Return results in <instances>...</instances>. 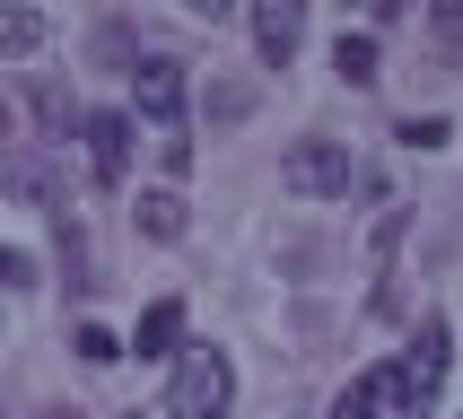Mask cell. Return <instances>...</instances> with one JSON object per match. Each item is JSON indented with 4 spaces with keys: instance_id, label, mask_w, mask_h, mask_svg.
Wrapping results in <instances>:
<instances>
[{
    "instance_id": "obj_14",
    "label": "cell",
    "mask_w": 463,
    "mask_h": 419,
    "mask_svg": "<svg viewBox=\"0 0 463 419\" xmlns=\"http://www.w3.org/2000/svg\"><path fill=\"white\" fill-rule=\"evenodd\" d=\"M71 349H79L88 367H114V358H123V340L105 332V323H79V332H71Z\"/></svg>"
},
{
    "instance_id": "obj_11",
    "label": "cell",
    "mask_w": 463,
    "mask_h": 419,
    "mask_svg": "<svg viewBox=\"0 0 463 419\" xmlns=\"http://www.w3.org/2000/svg\"><path fill=\"white\" fill-rule=\"evenodd\" d=\"M140 236H157V245L184 236V201H175V192H140Z\"/></svg>"
},
{
    "instance_id": "obj_17",
    "label": "cell",
    "mask_w": 463,
    "mask_h": 419,
    "mask_svg": "<svg viewBox=\"0 0 463 419\" xmlns=\"http://www.w3.org/2000/svg\"><path fill=\"white\" fill-rule=\"evenodd\" d=\"M26 280H35V262H26L18 245H0V288H26Z\"/></svg>"
},
{
    "instance_id": "obj_12",
    "label": "cell",
    "mask_w": 463,
    "mask_h": 419,
    "mask_svg": "<svg viewBox=\"0 0 463 419\" xmlns=\"http://www.w3.org/2000/svg\"><path fill=\"white\" fill-rule=\"evenodd\" d=\"M35 114H44V131H52V140H71V131H79V105L61 97L52 79H35Z\"/></svg>"
},
{
    "instance_id": "obj_7",
    "label": "cell",
    "mask_w": 463,
    "mask_h": 419,
    "mask_svg": "<svg viewBox=\"0 0 463 419\" xmlns=\"http://www.w3.org/2000/svg\"><path fill=\"white\" fill-rule=\"evenodd\" d=\"M254 44H262V61H288V52L307 44V9H298V0H262L254 9Z\"/></svg>"
},
{
    "instance_id": "obj_3",
    "label": "cell",
    "mask_w": 463,
    "mask_h": 419,
    "mask_svg": "<svg viewBox=\"0 0 463 419\" xmlns=\"http://www.w3.org/2000/svg\"><path fill=\"white\" fill-rule=\"evenodd\" d=\"M280 183L298 192V201H341V192L359 183V166H350L341 140H298V149L280 157Z\"/></svg>"
},
{
    "instance_id": "obj_4",
    "label": "cell",
    "mask_w": 463,
    "mask_h": 419,
    "mask_svg": "<svg viewBox=\"0 0 463 419\" xmlns=\"http://www.w3.org/2000/svg\"><path fill=\"white\" fill-rule=\"evenodd\" d=\"M184 97H193V79H184V61H175V52H149V61L131 70V123L175 131V123H184Z\"/></svg>"
},
{
    "instance_id": "obj_8",
    "label": "cell",
    "mask_w": 463,
    "mask_h": 419,
    "mask_svg": "<svg viewBox=\"0 0 463 419\" xmlns=\"http://www.w3.org/2000/svg\"><path fill=\"white\" fill-rule=\"evenodd\" d=\"M131 349H140V358H175V349H184V306H175V297L140 306V332H131Z\"/></svg>"
},
{
    "instance_id": "obj_5",
    "label": "cell",
    "mask_w": 463,
    "mask_h": 419,
    "mask_svg": "<svg viewBox=\"0 0 463 419\" xmlns=\"http://www.w3.org/2000/svg\"><path fill=\"white\" fill-rule=\"evenodd\" d=\"M79 140H88L97 183H123L131 175V114H79Z\"/></svg>"
},
{
    "instance_id": "obj_16",
    "label": "cell",
    "mask_w": 463,
    "mask_h": 419,
    "mask_svg": "<svg viewBox=\"0 0 463 419\" xmlns=\"http://www.w3.org/2000/svg\"><path fill=\"white\" fill-rule=\"evenodd\" d=\"M393 140H411V149H446V114H411Z\"/></svg>"
},
{
    "instance_id": "obj_19",
    "label": "cell",
    "mask_w": 463,
    "mask_h": 419,
    "mask_svg": "<svg viewBox=\"0 0 463 419\" xmlns=\"http://www.w3.org/2000/svg\"><path fill=\"white\" fill-rule=\"evenodd\" d=\"M131 419H140V411H131Z\"/></svg>"
},
{
    "instance_id": "obj_15",
    "label": "cell",
    "mask_w": 463,
    "mask_h": 419,
    "mask_svg": "<svg viewBox=\"0 0 463 419\" xmlns=\"http://www.w3.org/2000/svg\"><path fill=\"white\" fill-rule=\"evenodd\" d=\"M254 114V88H210V123H245Z\"/></svg>"
},
{
    "instance_id": "obj_10",
    "label": "cell",
    "mask_w": 463,
    "mask_h": 419,
    "mask_svg": "<svg viewBox=\"0 0 463 419\" xmlns=\"http://www.w3.org/2000/svg\"><path fill=\"white\" fill-rule=\"evenodd\" d=\"M333 70L350 79V88H376V79H385V70H376V35H341V44H333Z\"/></svg>"
},
{
    "instance_id": "obj_13",
    "label": "cell",
    "mask_w": 463,
    "mask_h": 419,
    "mask_svg": "<svg viewBox=\"0 0 463 419\" xmlns=\"http://www.w3.org/2000/svg\"><path fill=\"white\" fill-rule=\"evenodd\" d=\"M376 402H385V376H359L333 393V419H376Z\"/></svg>"
},
{
    "instance_id": "obj_6",
    "label": "cell",
    "mask_w": 463,
    "mask_h": 419,
    "mask_svg": "<svg viewBox=\"0 0 463 419\" xmlns=\"http://www.w3.org/2000/svg\"><path fill=\"white\" fill-rule=\"evenodd\" d=\"M0 192L26 201V210H61V175H52V157H35V149H9V157H0Z\"/></svg>"
},
{
    "instance_id": "obj_18",
    "label": "cell",
    "mask_w": 463,
    "mask_h": 419,
    "mask_svg": "<svg viewBox=\"0 0 463 419\" xmlns=\"http://www.w3.org/2000/svg\"><path fill=\"white\" fill-rule=\"evenodd\" d=\"M44 419H79V411H44Z\"/></svg>"
},
{
    "instance_id": "obj_1",
    "label": "cell",
    "mask_w": 463,
    "mask_h": 419,
    "mask_svg": "<svg viewBox=\"0 0 463 419\" xmlns=\"http://www.w3.org/2000/svg\"><path fill=\"white\" fill-rule=\"evenodd\" d=\"M228 411H236V367H228V349L184 340V349H175V385H166V419H228Z\"/></svg>"
},
{
    "instance_id": "obj_9",
    "label": "cell",
    "mask_w": 463,
    "mask_h": 419,
    "mask_svg": "<svg viewBox=\"0 0 463 419\" xmlns=\"http://www.w3.org/2000/svg\"><path fill=\"white\" fill-rule=\"evenodd\" d=\"M44 35H52V26L35 18V9H0V52H9V61H26V52H44Z\"/></svg>"
},
{
    "instance_id": "obj_2",
    "label": "cell",
    "mask_w": 463,
    "mask_h": 419,
    "mask_svg": "<svg viewBox=\"0 0 463 419\" xmlns=\"http://www.w3.org/2000/svg\"><path fill=\"white\" fill-rule=\"evenodd\" d=\"M446 358H455V332H446V314H429V323H420V340H411V358H402V367H376L402 419H429V411H438Z\"/></svg>"
}]
</instances>
